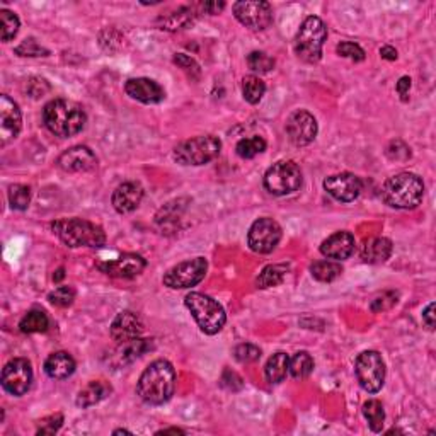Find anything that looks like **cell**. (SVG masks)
Segmentation results:
<instances>
[{
  "label": "cell",
  "instance_id": "cell-32",
  "mask_svg": "<svg viewBox=\"0 0 436 436\" xmlns=\"http://www.w3.org/2000/svg\"><path fill=\"white\" fill-rule=\"evenodd\" d=\"M288 372L292 373L293 378L297 380H304L309 375L313 372V359L307 351H298L293 355V358L290 359V368Z\"/></svg>",
  "mask_w": 436,
  "mask_h": 436
},
{
  "label": "cell",
  "instance_id": "cell-13",
  "mask_svg": "<svg viewBox=\"0 0 436 436\" xmlns=\"http://www.w3.org/2000/svg\"><path fill=\"white\" fill-rule=\"evenodd\" d=\"M234 16L252 31H265L273 24V10L267 2H235Z\"/></svg>",
  "mask_w": 436,
  "mask_h": 436
},
{
  "label": "cell",
  "instance_id": "cell-23",
  "mask_svg": "<svg viewBox=\"0 0 436 436\" xmlns=\"http://www.w3.org/2000/svg\"><path fill=\"white\" fill-rule=\"evenodd\" d=\"M152 350V339H141L135 338L130 339V341L118 343L114 353L109 357V363L114 365L116 368L130 365V363L135 361L137 358H140L141 355L147 353Z\"/></svg>",
  "mask_w": 436,
  "mask_h": 436
},
{
  "label": "cell",
  "instance_id": "cell-10",
  "mask_svg": "<svg viewBox=\"0 0 436 436\" xmlns=\"http://www.w3.org/2000/svg\"><path fill=\"white\" fill-rule=\"evenodd\" d=\"M208 270V263L205 258H194L189 261H182L179 265L172 266L164 274V285L172 290H186L191 286H196L203 281Z\"/></svg>",
  "mask_w": 436,
  "mask_h": 436
},
{
  "label": "cell",
  "instance_id": "cell-40",
  "mask_svg": "<svg viewBox=\"0 0 436 436\" xmlns=\"http://www.w3.org/2000/svg\"><path fill=\"white\" fill-rule=\"evenodd\" d=\"M234 357L239 363H254L261 358V350L251 343H242L235 346Z\"/></svg>",
  "mask_w": 436,
  "mask_h": 436
},
{
  "label": "cell",
  "instance_id": "cell-4",
  "mask_svg": "<svg viewBox=\"0 0 436 436\" xmlns=\"http://www.w3.org/2000/svg\"><path fill=\"white\" fill-rule=\"evenodd\" d=\"M53 232L65 246L72 247H102L106 244V234L102 227L82 218H63L52 224Z\"/></svg>",
  "mask_w": 436,
  "mask_h": 436
},
{
  "label": "cell",
  "instance_id": "cell-16",
  "mask_svg": "<svg viewBox=\"0 0 436 436\" xmlns=\"http://www.w3.org/2000/svg\"><path fill=\"white\" fill-rule=\"evenodd\" d=\"M22 128L21 109L9 95H0V141L7 145L19 135Z\"/></svg>",
  "mask_w": 436,
  "mask_h": 436
},
{
  "label": "cell",
  "instance_id": "cell-43",
  "mask_svg": "<svg viewBox=\"0 0 436 436\" xmlns=\"http://www.w3.org/2000/svg\"><path fill=\"white\" fill-rule=\"evenodd\" d=\"M336 52H338L339 56L350 59L353 60V62H363V60H365V49L357 43H351V41H343V43H339Z\"/></svg>",
  "mask_w": 436,
  "mask_h": 436
},
{
  "label": "cell",
  "instance_id": "cell-41",
  "mask_svg": "<svg viewBox=\"0 0 436 436\" xmlns=\"http://www.w3.org/2000/svg\"><path fill=\"white\" fill-rule=\"evenodd\" d=\"M48 300L55 307H68L75 300V290L72 286H60L48 295Z\"/></svg>",
  "mask_w": 436,
  "mask_h": 436
},
{
  "label": "cell",
  "instance_id": "cell-37",
  "mask_svg": "<svg viewBox=\"0 0 436 436\" xmlns=\"http://www.w3.org/2000/svg\"><path fill=\"white\" fill-rule=\"evenodd\" d=\"M10 208L17 212H24L31 203V189L24 185H14L9 187Z\"/></svg>",
  "mask_w": 436,
  "mask_h": 436
},
{
  "label": "cell",
  "instance_id": "cell-51",
  "mask_svg": "<svg viewBox=\"0 0 436 436\" xmlns=\"http://www.w3.org/2000/svg\"><path fill=\"white\" fill-rule=\"evenodd\" d=\"M225 9V2H205L203 3V10H206L208 14L215 16V14L221 13Z\"/></svg>",
  "mask_w": 436,
  "mask_h": 436
},
{
  "label": "cell",
  "instance_id": "cell-6",
  "mask_svg": "<svg viewBox=\"0 0 436 436\" xmlns=\"http://www.w3.org/2000/svg\"><path fill=\"white\" fill-rule=\"evenodd\" d=\"M327 40V28L322 19L311 16L302 22L295 36L293 49L300 60L307 63H317L322 59V47Z\"/></svg>",
  "mask_w": 436,
  "mask_h": 436
},
{
  "label": "cell",
  "instance_id": "cell-2",
  "mask_svg": "<svg viewBox=\"0 0 436 436\" xmlns=\"http://www.w3.org/2000/svg\"><path fill=\"white\" fill-rule=\"evenodd\" d=\"M43 123L53 135L68 139L86 128L87 114L77 102L68 99H53L43 108Z\"/></svg>",
  "mask_w": 436,
  "mask_h": 436
},
{
  "label": "cell",
  "instance_id": "cell-9",
  "mask_svg": "<svg viewBox=\"0 0 436 436\" xmlns=\"http://www.w3.org/2000/svg\"><path fill=\"white\" fill-rule=\"evenodd\" d=\"M355 373L365 392L377 394L385 382V363L382 355L378 351H363L355 363Z\"/></svg>",
  "mask_w": 436,
  "mask_h": 436
},
{
  "label": "cell",
  "instance_id": "cell-21",
  "mask_svg": "<svg viewBox=\"0 0 436 436\" xmlns=\"http://www.w3.org/2000/svg\"><path fill=\"white\" fill-rule=\"evenodd\" d=\"M141 200H143V187L139 182H123L114 189L113 196H111V203L113 208L121 215L135 212L140 206Z\"/></svg>",
  "mask_w": 436,
  "mask_h": 436
},
{
  "label": "cell",
  "instance_id": "cell-39",
  "mask_svg": "<svg viewBox=\"0 0 436 436\" xmlns=\"http://www.w3.org/2000/svg\"><path fill=\"white\" fill-rule=\"evenodd\" d=\"M247 65L252 72H258V74H267L274 68V60L270 55H266L265 52H252L247 56Z\"/></svg>",
  "mask_w": 436,
  "mask_h": 436
},
{
  "label": "cell",
  "instance_id": "cell-1",
  "mask_svg": "<svg viewBox=\"0 0 436 436\" xmlns=\"http://www.w3.org/2000/svg\"><path fill=\"white\" fill-rule=\"evenodd\" d=\"M176 380L178 377L172 363L167 359H155L140 375L137 394L145 404L162 405L174 396Z\"/></svg>",
  "mask_w": 436,
  "mask_h": 436
},
{
  "label": "cell",
  "instance_id": "cell-50",
  "mask_svg": "<svg viewBox=\"0 0 436 436\" xmlns=\"http://www.w3.org/2000/svg\"><path fill=\"white\" fill-rule=\"evenodd\" d=\"M409 89H411V79L400 77L399 82H397V93L403 95V101H407Z\"/></svg>",
  "mask_w": 436,
  "mask_h": 436
},
{
  "label": "cell",
  "instance_id": "cell-30",
  "mask_svg": "<svg viewBox=\"0 0 436 436\" xmlns=\"http://www.w3.org/2000/svg\"><path fill=\"white\" fill-rule=\"evenodd\" d=\"M311 273L317 281L329 283V281H334L336 278L341 277L343 266L339 265L338 261H331V259H326V261L313 263V265L311 266Z\"/></svg>",
  "mask_w": 436,
  "mask_h": 436
},
{
  "label": "cell",
  "instance_id": "cell-34",
  "mask_svg": "<svg viewBox=\"0 0 436 436\" xmlns=\"http://www.w3.org/2000/svg\"><path fill=\"white\" fill-rule=\"evenodd\" d=\"M266 93V84L258 75H247L242 79V95L249 104H258Z\"/></svg>",
  "mask_w": 436,
  "mask_h": 436
},
{
  "label": "cell",
  "instance_id": "cell-28",
  "mask_svg": "<svg viewBox=\"0 0 436 436\" xmlns=\"http://www.w3.org/2000/svg\"><path fill=\"white\" fill-rule=\"evenodd\" d=\"M290 368V358L286 353H277L273 355L270 359H267L266 366H265V375L266 380L270 384H280L286 378V373H288Z\"/></svg>",
  "mask_w": 436,
  "mask_h": 436
},
{
  "label": "cell",
  "instance_id": "cell-11",
  "mask_svg": "<svg viewBox=\"0 0 436 436\" xmlns=\"http://www.w3.org/2000/svg\"><path fill=\"white\" fill-rule=\"evenodd\" d=\"M281 227L273 218H259L251 225L247 234V244L258 254H270L277 249L281 240Z\"/></svg>",
  "mask_w": 436,
  "mask_h": 436
},
{
  "label": "cell",
  "instance_id": "cell-48",
  "mask_svg": "<svg viewBox=\"0 0 436 436\" xmlns=\"http://www.w3.org/2000/svg\"><path fill=\"white\" fill-rule=\"evenodd\" d=\"M26 89H28V93L31 94L34 99H38V98H43V95L48 93L49 86L47 84V80H43V79H31L28 82V86H26Z\"/></svg>",
  "mask_w": 436,
  "mask_h": 436
},
{
  "label": "cell",
  "instance_id": "cell-55",
  "mask_svg": "<svg viewBox=\"0 0 436 436\" xmlns=\"http://www.w3.org/2000/svg\"><path fill=\"white\" fill-rule=\"evenodd\" d=\"M114 435H132V431H128V430H114Z\"/></svg>",
  "mask_w": 436,
  "mask_h": 436
},
{
  "label": "cell",
  "instance_id": "cell-44",
  "mask_svg": "<svg viewBox=\"0 0 436 436\" xmlns=\"http://www.w3.org/2000/svg\"><path fill=\"white\" fill-rule=\"evenodd\" d=\"M63 424V416L62 414H53L49 418H45L40 421V428H38V435H55L56 431L62 428Z\"/></svg>",
  "mask_w": 436,
  "mask_h": 436
},
{
  "label": "cell",
  "instance_id": "cell-12",
  "mask_svg": "<svg viewBox=\"0 0 436 436\" xmlns=\"http://www.w3.org/2000/svg\"><path fill=\"white\" fill-rule=\"evenodd\" d=\"M33 384L31 363L24 358H14L3 366L2 370V387L10 396L21 397L28 394Z\"/></svg>",
  "mask_w": 436,
  "mask_h": 436
},
{
  "label": "cell",
  "instance_id": "cell-19",
  "mask_svg": "<svg viewBox=\"0 0 436 436\" xmlns=\"http://www.w3.org/2000/svg\"><path fill=\"white\" fill-rule=\"evenodd\" d=\"M125 93L143 104H159L166 99V91L155 80L147 77L130 79L125 84Z\"/></svg>",
  "mask_w": 436,
  "mask_h": 436
},
{
  "label": "cell",
  "instance_id": "cell-3",
  "mask_svg": "<svg viewBox=\"0 0 436 436\" xmlns=\"http://www.w3.org/2000/svg\"><path fill=\"white\" fill-rule=\"evenodd\" d=\"M424 182L418 174L400 172L385 181L382 198L389 206L397 210H412L423 201Z\"/></svg>",
  "mask_w": 436,
  "mask_h": 436
},
{
  "label": "cell",
  "instance_id": "cell-22",
  "mask_svg": "<svg viewBox=\"0 0 436 436\" xmlns=\"http://www.w3.org/2000/svg\"><path fill=\"white\" fill-rule=\"evenodd\" d=\"M355 237L351 232L341 231L336 234L329 235L322 244H320V254L326 256L327 259L332 261H343L348 259L355 252Z\"/></svg>",
  "mask_w": 436,
  "mask_h": 436
},
{
  "label": "cell",
  "instance_id": "cell-46",
  "mask_svg": "<svg viewBox=\"0 0 436 436\" xmlns=\"http://www.w3.org/2000/svg\"><path fill=\"white\" fill-rule=\"evenodd\" d=\"M387 155L392 160H407L411 157V148L404 141L396 140L387 147Z\"/></svg>",
  "mask_w": 436,
  "mask_h": 436
},
{
  "label": "cell",
  "instance_id": "cell-15",
  "mask_svg": "<svg viewBox=\"0 0 436 436\" xmlns=\"http://www.w3.org/2000/svg\"><path fill=\"white\" fill-rule=\"evenodd\" d=\"M324 189L331 194L334 200L341 203L355 201L361 193V181L358 176L351 172H341V174L329 176L324 179Z\"/></svg>",
  "mask_w": 436,
  "mask_h": 436
},
{
  "label": "cell",
  "instance_id": "cell-25",
  "mask_svg": "<svg viewBox=\"0 0 436 436\" xmlns=\"http://www.w3.org/2000/svg\"><path fill=\"white\" fill-rule=\"evenodd\" d=\"M75 372V359L67 351H56L45 361V373L55 380H65Z\"/></svg>",
  "mask_w": 436,
  "mask_h": 436
},
{
  "label": "cell",
  "instance_id": "cell-7",
  "mask_svg": "<svg viewBox=\"0 0 436 436\" xmlns=\"http://www.w3.org/2000/svg\"><path fill=\"white\" fill-rule=\"evenodd\" d=\"M221 141L215 135H200L185 140L174 148V160L181 166H205L218 157Z\"/></svg>",
  "mask_w": 436,
  "mask_h": 436
},
{
  "label": "cell",
  "instance_id": "cell-42",
  "mask_svg": "<svg viewBox=\"0 0 436 436\" xmlns=\"http://www.w3.org/2000/svg\"><path fill=\"white\" fill-rule=\"evenodd\" d=\"M16 55L19 56H48L49 52L47 48H43L41 45H38V41L34 38H26L19 47L14 49Z\"/></svg>",
  "mask_w": 436,
  "mask_h": 436
},
{
  "label": "cell",
  "instance_id": "cell-31",
  "mask_svg": "<svg viewBox=\"0 0 436 436\" xmlns=\"http://www.w3.org/2000/svg\"><path fill=\"white\" fill-rule=\"evenodd\" d=\"M363 416L368 421V426L373 433H380L384 430V421H385V411L384 405L380 400L372 399L368 403L363 404Z\"/></svg>",
  "mask_w": 436,
  "mask_h": 436
},
{
  "label": "cell",
  "instance_id": "cell-5",
  "mask_svg": "<svg viewBox=\"0 0 436 436\" xmlns=\"http://www.w3.org/2000/svg\"><path fill=\"white\" fill-rule=\"evenodd\" d=\"M185 305L187 311L191 312L193 319L196 320L198 327L201 329L205 334H217L224 329L225 322H227V316H225L224 307L213 300L212 297L203 295V293L191 292L187 293L185 298Z\"/></svg>",
  "mask_w": 436,
  "mask_h": 436
},
{
  "label": "cell",
  "instance_id": "cell-17",
  "mask_svg": "<svg viewBox=\"0 0 436 436\" xmlns=\"http://www.w3.org/2000/svg\"><path fill=\"white\" fill-rule=\"evenodd\" d=\"M98 267L111 278L130 280V278H137L143 273V270L147 267V261L140 254H123L114 261L99 263Z\"/></svg>",
  "mask_w": 436,
  "mask_h": 436
},
{
  "label": "cell",
  "instance_id": "cell-24",
  "mask_svg": "<svg viewBox=\"0 0 436 436\" xmlns=\"http://www.w3.org/2000/svg\"><path fill=\"white\" fill-rule=\"evenodd\" d=\"M392 242L385 237H370L359 247V258L368 265H380L392 256Z\"/></svg>",
  "mask_w": 436,
  "mask_h": 436
},
{
  "label": "cell",
  "instance_id": "cell-20",
  "mask_svg": "<svg viewBox=\"0 0 436 436\" xmlns=\"http://www.w3.org/2000/svg\"><path fill=\"white\" fill-rule=\"evenodd\" d=\"M143 322H141L140 316L135 312L125 311L120 312L114 317L113 324H111V338L114 343H125L130 339L140 338L143 332Z\"/></svg>",
  "mask_w": 436,
  "mask_h": 436
},
{
  "label": "cell",
  "instance_id": "cell-33",
  "mask_svg": "<svg viewBox=\"0 0 436 436\" xmlns=\"http://www.w3.org/2000/svg\"><path fill=\"white\" fill-rule=\"evenodd\" d=\"M286 271H288V267H286L285 265L266 266L265 270L259 273L258 280H256V286H258V288H261V290H265V288H271V286L280 285V283L283 281V278H285Z\"/></svg>",
  "mask_w": 436,
  "mask_h": 436
},
{
  "label": "cell",
  "instance_id": "cell-18",
  "mask_svg": "<svg viewBox=\"0 0 436 436\" xmlns=\"http://www.w3.org/2000/svg\"><path fill=\"white\" fill-rule=\"evenodd\" d=\"M59 167L63 172H89L95 169L98 166V159H95L94 152L86 145H75V147L65 150L62 155L56 160Z\"/></svg>",
  "mask_w": 436,
  "mask_h": 436
},
{
  "label": "cell",
  "instance_id": "cell-38",
  "mask_svg": "<svg viewBox=\"0 0 436 436\" xmlns=\"http://www.w3.org/2000/svg\"><path fill=\"white\" fill-rule=\"evenodd\" d=\"M0 21H2V41L3 43H9V41L16 38L21 22H19L16 14L7 9L0 10Z\"/></svg>",
  "mask_w": 436,
  "mask_h": 436
},
{
  "label": "cell",
  "instance_id": "cell-49",
  "mask_svg": "<svg viewBox=\"0 0 436 436\" xmlns=\"http://www.w3.org/2000/svg\"><path fill=\"white\" fill-rule=\"evenodd\" d=\"M423 322L430 331L435 329V302H431V304L423 311Z\"/></svg>",
  "mask_w": 436,
  "mask_h": 436
},
{
  "label": "cell",
  "instance_id": "cell-45",
  "mask_svg": "<svg viewBox=\"0 0 436 436\" xmlns=\"http://www.w3.org/2000/svg\"><path fill=\"white\" fill-rule=\"evenodd\" d=\"M396 304H397V293L385 292V293H382V295H378L377 298H373L370 309H372L373 312H384V311H389V309H392Z\"/></svg>",
  "mask_w": 436,
  "mask_h": 436
},
{
  "label": "cell",
  "instance_id": "cell-35",
  "mask_svg": "<svg viewBox=\"0 0 436 436\" xmlns=\"http://www.w3.org/2000/svg\"><path fill=\"white\" fill-rule=\"evenodd\" d=\"M185 203L186 200H174V201L167 203V205H164L155 217L157 224L162 225V227L174 225L176 220H179V217L185 213V210H186Z\"/></svg>",
  "mask_w": 436,
  "mask_h": 436
},
{
  "label": "cell",
  "instance_id": "cell-26",
  "mask_svg": "<svg viewBox=\"0 0 436 436\" xmlns=\"http://www.w3.org/2000/svg\"><path fill=\"white\" fill-rule=\"evenodd\" d=\"M111 392H113V387H111L108 382L104 380L89 382V384L77 394L75 404L82 409L91 407V405L99 404L101 400H104L106 397H109Z\"/></svg>",
  "mask_w": 436,
  "mask_h": 436
},
{
  "label": "cell",
  "instance_id": "cell-8",
  "mask_svg": "<svg viewBox=\"0 0 436 436\" xmlns=\"http://www.w3.org/2000/svg\"><path fill=\"white\" fill-rule=\"evenodd\" d=\"M302 186V171L293 160L273 164L265 174V187L273 196H286Z\"/></svg>",
  "mask_w": 436,
  "mask_h": 436
},
{
  "label": "cell",
  "instance_id": "cell-36",
  "mask_svg": "<svg viewBox=\"0 0 436 436\" xmlns=\"http://www.w3.org/2000/svg\"><path fill=\"white\" fill-rule=\"evenodd\" d=\"M266 150V140L263 137H251V139L239 140L235 145V152L240 159H252L258 154H263Z\"/></svg>",
  "mask_w": 436,
  "mask_h": 436
},
{
  "label": "cell",
  "instance_id": "cell-27",
  "mask_svg": "<svg viewBox=\"0 0 436 436\" xmlns=\"http://www.w3.org/2000/svg\"><path fill=\"white\" fill-rule=\"evenodd\" d=\"M194 13L189 7H179L174 13L167 14L159 19L160 29H166V31H179V29H185L193 22Z\"/></svg>",
  "mask_w": 436,
  "mask_h": 436
},
{
  "label": "cell",
  "instance_id": "cell-54",
  "mask_svg": "<svg viewBox=\"0 0 436 436\" xmlns=\"http://www.w3.org/2000/svg\"><path fill=\"white\" fill-rule=\"evenodd\" d=\"M56 273H59V274H56V277H53V280H55V281H60V280H62V278L65 277V274H63V270H59V271H56Z\"/></svg>",
  "mask_w": 436,
  "mask_h": 436
},
{
  "label": "cell",
  "instance_id": "cell-52",
  "mask_svg": "<svg viewBox=\"0 0 436 436\" xmlns=\"http://www.w3.org/2000/svg\"><path fill=\"white\" fill-rule=\"evenodd\" d=\"M380 56L384 60H390V62H394V60H397V49L392 48V47H382L380 48Z\"/></svg>",
  "mask_w": 436,
  "mask_h": 436
},
{
  "label": "cell",
  "instance_id": "cell-53",
  "mask_svg": "<svg viewBox=\"0 0 436 436\" xmlns=\"http://www.w3.org/2000/svg\"><path fill=\"white\" fill-rule=\"evenodd\" d=\"M169 433H174V435H185L186 431L179 430V428H166V430L157 431V435H169Z\"/></svg>",
  "mask_w": 436,
  "mask_h": 436
},
{
  "label": "cell",
  "instance_id": "cell-14",
  "mask_svg": "<svg viewBox=\"0 0 436 436\" xmlns=\"http://www.w3.org/2000/svg\"><path fill=\"white\" fill-rule=\"evenodd\" d=\"M317 132H319L317 120L309 111L298 109L290 114L288 121H286V135L295 147L311 145L316 140Z\"/></svg>",
  "mask_w": 436,
  "mask_h": 436
},
{
  "label": "cell",
  "instance_id": "cell-47",
  "mask_svg": "<svg viewBox=\"0 0 436 436\" xmlns=\"http://www.w3.org/2000/svg\"><path fill=\"white\" fill-rule=\"evenodd\" d=\"M174 63L178 65V67H181L182 70H186L189 75H200V65H198L196 62H194L191 56L185 55V53H176L174 55Z\"/></svg>",
  "mask_w": 436,
  "mask_h": 436
},
{
  "label": "cell",
  "instance_id": "cell-29",
  "mask_svg": "<svg viewBox=\"0 0 436 436\" xmlns=\"http://www.w3.org/2000/svg\"><path fill=\"white\" fill-rule=\"evenodd\" d=\"M49 326L48 316L43 311H29L19 322V329L24 334H36V332H47Z\"/></svg>",
  "mask_w": 436,
  "mask_h": 436
}]
</instances>
